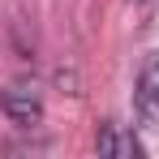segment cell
<instances>
[{
    "label": "cell",
    "mask_w": 159,
    "mask_h": 159,
    "mask_svg": "<svg viewBox=\"0 0 159 159\" xmlns=\"http://www.w3.org/2000/svg\"><path fill=\"white\" fill-rule=\"evenodd\" d=\"M133 112H138V125H142L146 133H159V48H155V52H146L142 69H138Z\"/></svg>",
    "instance_id": "cell-1"
},
{
    "label": "cell",
    "mask_w": 159,
    "mask_h": 159,
    "mask_svg": "<svg viewBox=\"0 0 159 159\" xmlns=\"http://www.w3.org/2000/svg\"><path fill=\"white\" fill-rule=\"evenodd\" d=\"M0 112H4V120L17 125V129H39V125H43V99H39V90L26 86V82H13V86L0 90Z\"/></svg>",
    "instance_id": "cell-2"
},
{
    "label": "cell",
    "mask_w": 159,
    "mask_h": 159,
    "mask_svg": "<svg viewBox=\"0 0 159 159\" xmlns=\"http://www.w3.org/2000/svg\"><path fill=\"white\" fill-rule=\"evenodd\" d=\"M95 146H99V155H116V159H129V155H142V142L125 133L120 125H103L99 138H95Z\"/></svg>",
    "instance_id": "cell-3"
}]
</instances>
